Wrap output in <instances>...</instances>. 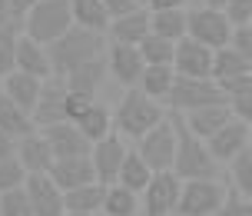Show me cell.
Masks as SVG:
<instances>
[{
    "instance_id": "obj_1",
    "label": "cell",
    "mask_w": 252,
    "mask_h": 216,
    "mask_svg": "<svg viewBox=\"0 0 252 216\" xmlns=\"http://www.w3.org/2000/svg\"><path fill=\"white\" fill-rule=\"evenodd\" d=\"M173 127H176V137H179V150H176V170L183 180H199V177H216V160L213 150H209V143L202 140L196 130L186 123V116H179V110L173 116Z\"/></svg>"
},
{
    "instance_id": "obj_2",
    "label": "cell",
    "mask_w": 252,
    "mask_h": 216,
    "mask_svg": "<svg viewBox=\"0 0 252 216\" xmlns=\"http://www.w3.org/2000/svg\"><path fill=\"white\" fill-rule=\"evenodd\" d=\"M103 50H106L103 34L73 24L60 40H57V43H50L53 76H66L70 70H76L80 64H87V60H93V57H103Z\"/></svg>"
},
{
    "instance_id": "obj_3",
    "label": "cell",
    "mask_w": 252,
    "mask_h": 216,
    "mask_svg": "<svg viewBox=\"0 0 252 216\" xmlns=\"http://www.w3.org/2000/svg\"><path fill=\"white\" fill-rule=\"evenodd\" d=\"M113 120H116V130H120V133L139 140V137H146L156 123H163L166 113H163V103L156 100V97L143 93L139 87H129L123 93L120 107H116Z\"/></svg>"
},
{
    "instance_id": "obj_4",
    "label": "cell",
    "mask_w": 252,
    "mask_h": 216,
    "mask_svg": "<svg viewBox=\"0 0 252 216\" xmlns=\"http://www.w3.org/2000/svg\"><path fill=\"white\" fill-rule=\"evenodd\" d=\"M73 24H76L73 20V0H40L37 7L24 17V34L50 47Z\"/></svg>"
},
{
    "instance_id": "obj_5",
    "label": "cell",
    "mask_w": 252,
    "mask_h": 216,
    "mask_svg": "<svg viewBox=\"0 0 252 216\" xmlns=\"http://www.w3.org/2000/svg\"><path fill=\"white\" fill-rule=\"evenodd\" d=\"M229 190L216 177H199V180H183L179 193V216H213L219 206L226 203Z\"/></svg>"
},
{
    "instance_id": "obj_6",
    "label": "cell",
    "mask_w": 252,
    "mask_h": 216,
    "mask_svg": "<svg viewBox=\"0 0 252 216\" xmlns=\"http://www.w3.org/2000/svg\"><path fill=\"white\" fill-rule=\"evenodd\" d=\"M232 34H236V24L229 20L226 10H219V7H196V10H189V34L186 37L199 40L206 47H213V50H222L232 43Z\"/></svg>"
},
{
    "instance_id": "obj_7",
    "label": "cell",
    "mask_w": 252,
    "mask_h": 216,
    "mask_svg": "<svg viewBox=\"0 0 252 216\" xmlns=\"http://www.w3.org/2000/svg\"><path fill=\"white\" fill-rule=\"evenodd\" d=\"M229 100V93L213 76H176V87L169 93V107L173 110H196V107H209V103Z\"/></svg>"
},
{
    "instance_id": "obj_8",
    "label": "cell",
    "mask_w": 252,
    "mask_h": 216,
    "mask_svg": "<svg viewBox=\"0 0 252 216\" xmlns=\"http://www.w3.org/2000/svg\"><path fill=\"white\" fill-rule=\"evenodd\" d=\"M213 80L226 90L229 100H232V97H239V93L252 90V64L236 50V47H232V43H229V47H222V50H216Z\"/></svg>"
},
{
    "instance_id": "obj_9",
    "label": "cell",
    "mask_w": 252,
    "mask_h": 216,
    "mask_svg": "<svg viewBox=\"0 0 252 216\" xmlns=\"http://www.w3.org/2000/svg\"><path fill=\"white\" fill-rule=\"evenodd\" d=\"M176 150H179V137H176V127H173L169 116H166L163 123H156L146 137H139V156H143L156 173L173 170V163H176Z\"/></svg>"
},
{
    "instance_id": "obj_10",
    "label": "cell",
    "mask_w": 252,
    "mask_h": 216,
    "mask_svg": "<svg viewBox=\"0 0 252 216\" xmlns=\"http://www.w3.org/2000/svg\"><path fill=\"white\" fill-rule=\"evenodd\" d=\"M179 193H183V177H179L176 170L153 173L150 186L143 190V200H146V216H169V213H176Z\"/></svg>"
},
{
    "instance_id": "obj_11",
    "label": "cell",
    "mask_w": 252,
    "mask_h": 216,
    "mask_svg": "<svg viewBox=\"0 0 252 216\" xmlns=\"http://www.w3.org/2000/svg\"><path fill=\"white\" fill-rule=\"evenodd\" d=\"M24 186L37 216H66V193L57 186L50 173H30Z\"/></svg>"
},
{
    "instance_id": "obj_12",
    "label": "cell",
    "mask_w": 252,
    "mask_h": 216,
    "mask_svg": "<svg viewBox=\"0 0 252 216\" xmlns=\"http://www.w3.org/2000/svg\"><path fill=\"white\" fill-rule=\"evenodd\" d=\"M106 64H110V73L116 76V83L123 90L139 87V80L146 73V57H143V50L136 43H113Z\"/></svg>"
},
{
    "instance_id": "obj_13",
    "label": "cell",
    "mask_w": 252,
    "mask_h": 216,
    "mask_svg": "<svg viewBox=\"0 0 252 216\" xmlns=\"http://www.w3.org/2000/svg\"><path fill=\"white\" fill-rule=\"evenodd\" d=\"M206 143H209V150H213V156L219 160V163H232V160L252 143V127L246 123V120H239V116H232L226 127L216 130Z\"/></svg>"
},
{
    "instance_id": "obj_14",
    "label": "cell",
    "mask_w": 252,
    "mask_h": 216,
    "mask_svg": "<svg viewBox=\"0 0 252 216\" xmlns=\"http://www.w3.org/2000/svg\"><path fill=\"white\" fill-rule=\"evenodd\" d=\"M213 64H216V50L213 47H206L199 40L192 37H183L176 43V67L179 76H213Z\"/></svg>"
},
{
    "instance_id": "obj_15",
    "label": "cell",
    "mask_w": 252,
    "mask_h": 216,
    "mask_svg": "<svg viewBox=\"0 0 252 216\" xmlns=\"http://www.w3.org/2000/svg\"><path fill=\"white\" fill-rule=\"evenodd\" d=\"M47 133V140L53 146V156H87L93 150V140H90L83 130L76 127L73 120H63V123H50V127H40Z\"/></svg>"
},
{
    "instance_id": "obj_16",
    "label": "cell",
    "mask_w": 252,
    "mask_h": 216,
    "mask_svg": "<svg viewBox=\"0 0 252 216\" xmlns=\"http://www.w3.org/2000/svg\"><path fill=\"white\" fill-rule=\"evenodd\" d=\"M126 153L129 150L123 146V140H120L116 133H110V137H103V140L93 143L90 160L96 166L100 183H116V180H120V170H123V163H126Z\"/></svg>"
},
{
    "instance_id": "obj_17",
    "label": "cell",
    "mask_w": 252,
    "mask_h": 216,
    "mask_svg": "<svg viewBox=\"0 0 252 216\" xmlns=\"http://www.w3.org/2000/svg\"><path fill=\"white\" fill-rule=\"evenodd\" d=\"M66 97H70V87L63 76H50L43 83V93H40V103L33 110V123L37 127H50V123H63L66 120Z\"/></svg>"
},
{
    "instance_id": "obj_18",
    "label": "cell",
    "mask_w": 252,
    "mask_h": 216,
    "mask_svg": "<svg viewBox=\"0 0 252 216\" xmlns=\"http://www.w3.org/2000/svg\"><path fill=\"white\" fill-rule=\"evenodd\" d=\"M17 160L24 163L27 173H50L53 166V146L47 140V133L43 130H33V133H27L17 140Z\"/></svg>"
},
{
    "instance_id": "obj_19",
    "label": "cell",
    "mask_w": 252,
    "mask_h": 216,
    "mask_svg": "<svg viewBox=\"0 0 252 216\" xmlns=\"http://www.w3.org/2000/svg\"><path fill=\"white\" fill-rule=\"evenodd\" d=\"M50 177L57 180V186H60L63 193L76 190V186H83V183H93L96 177V166H93V160L87 156H60V160H53L50 166Z\"/></svg>"
},
{
    "instance_id": "obj_20",
    "label": "cell",
    "mask_w": 252,
    "mask_h": 216,
    "mask_svg": "<svg viewBox=\"0 0 252 216\" xmlns=\"http://www.w3.org/2000/svg\"><path fill=\"white\" fill-rule=\"evenodd\" d=\"M43 83H47V80H40V76H30V73H24V70H13V73L3 76V93H7L10 103H17L24 113L33 116V110H37V103H40V93H43Z\"/></svg>"
},
{
    "instance_id": "obj_21",
    "label": "cell",
    "mask_w": 252,
    "mask_h": 216,
    "mask_svg": "<svg viewBox=\"0 0 252 216\" xmlns=\"http://www.w3.org/2000/svg\"><path fill=\"white\" fill-rule=\"evenodd\" d=\"M17 70H24L30 76H40V80H50L53 76L50 47L33 40V37H27V34H20V43H17Z\"/></svg>"
},
{
    "instance_id": "obj_22",
    "label": "cell",
    "mask_w": 252,
    "mask_h": 216,
    "mask_svg": "<svg viewBox=\"0 0 252 216\" xmlns=\"http://www.w3.org/2000/svg\"><path fill=\"white\" fill-rule=\"evenodd\" d=\"M232 116H236L232 100H222V103H209V107H196V110H189V113H186V123L199 133L202 140H209L216 130H222Z\"/></svg>"
},
{
    "instance_id": "obj_23",
    "label": "cell",
    "mask_w": 252,
    "mask_h": 216,
    "mask_svg": "<svg viewBox=\"0 0 252 216\" xmlns=\"http://www.w3.org/2000/svg\"><path fill=\"white\" fill-rule=\"evenodd\" d=\"M153 34V13L150 10H133L126 13V17H116L113 24H110V37H113V43H143V40Z\"/></svg>"
},
{
    "instance_id": "obj_24",
    "label": "cell",
    "mask_w": 252,
    "mask_h": 216,
    "mask_svg": "<svg viewBox=\"0 0 252 216\" xmlns=\"http://www.w3.org/2000/svg\"><path fill=\"white\" fill-rule=\"evenodd\" d=\"M106 70H110V64H106L103 57H93V60H87V64H80L76 70H70V73L63 76V80H66V87L76 90V93L96 97V90H100V83H103V76H106Z\"/></svg>"
},
{
    "instance_id": "obj_25",
    "label": "cell",
    "mask_w": 252,
    "mask_h": 216,
    "mask_svg": "<svg viewBox=\"0 0 252 216\" xmlns=\"http://www.w3.org/2000/svg\"><path fill=\"white\" fill-rule=\"evenodd\" d=\"M176 67L173 64H146V73L139 80V90L150 93L156 100H169V93L176 87Z\"/></svg>"
},
{
    "instance_id": "obj_26",
    "label": "cell",
    "mask_w": 252,
    "mask_h": 216,
    "mask_svg": "<svg viewBox=\"0 0 252 216\" xmlns=\"http://www.w3.org/2000/svg\"><path fill=\"white\" fill-rule=\"evenodd\" d=\"M106 186L110 183H100V180H93V183H83V186H76V190L66 193V210H73V213H103V200H106Z\"/></svg>"
},
{
    "instance_id": "obj_27",
    "label": "cell",
    "mask_w": 252,
    "mask_h": 216,
    "mask_svg": "<svg viewBox=\"0 0 252 216\" xmlns=\"http://www.w3.org/2000/svg\"><path fill=\"white\" fill-rule=\"evenodd\" d=\"M73 20L87 30H96V34H106L110 24H113L103 0H73Z\"/></svg>"
},
{
    "instance_id": "obj_28",
    "label": "cell",
    "mask_w": 252,
    "mask_h": 216,
    "mask_svg": "<svg viewBox=\"0 0 252 216\" xmlns=\"http://www.w3.org/2000/svg\"><path fill=\"white\" fill-rule=\"evenodd\" d=\"M153 13V34L169 40H183L189 34V13L183 7H169V10H150Z\"/></svg>"
},
{
    "instance_id": "obj_29",
    "label": "cell",
    "mask_w": 252,
    "mask_h": 216,
    "mask_svg": "<svg viewBox=\"0 0 252 216\" xmlns=\"http://www.w3.org/2000/svg\"><path fill=\"white\" fill-rule=\"evenodd\" d=\"M76 127H80V130L90 137V140L96 143V140H103V137H110V133H113L116 120H113V113H110V110H106V107L96 100V103L87 110V113L76 120Z\"/></svg>"
},
{
    "instance_id": "obj_30",
    "label": "cell",
    "mask_w": 252,
    "mask_h": 216,
    "mask_svg": "<svg viewBox=\"0 0 252 216\" xmlns=\"http://www.w3.org/2000/svg\"><path fill=\"white\" fill-rule=\"evenodd\" d=\"M153 173H156V170H153L136 150V153H126V163H123V170H120V180H116V183H123V186H129V190L143 193L146 186H150Z\"/></svg>"
},
{
    "instance_id": "obj_31",
    "label": "cell",
    "mask_w": 252,
    "mask_h": 216,
    "mask_svg": "<svg viewBox=\"0 0 252 216\" xmlns=\"http://www.w3.org/2000/svg\"><path fill=\"white\" fill-rule=\"evenodd\" d=\"M136 206V190H129L123 183H110L106 186V200H103V213L106 216H133Z\"/></svg>"
},
{
    "instance_id": "obj_32",
    "label": "cell",
    "mask_w": 252,
    "mask_h": 216,
    "mask_svg": "<svg viewBox=\"0 0 252 216\" xmlns=\"http://www.w3.org/2000/svg\"><path fill=\"white\" fill-rule=\"evenodd\" d=\"M229 183L236 186V193L252 200V143L229 163Z\"/></svg>"
},
{
    "instance_id": "obj_33",
    "label": "cell",
    "mask_w": 252,
    "mask_h": 216,
    "mask_svg": "<svg viewBox=\"0 0 252 216\" xmlns=\"http://www.w3.org/2000/svg\"><path fill=\"white\" fill-rule=\"evenodd\" d=\"M176 43L179 40L150 34V37L139 43V50H143V57H146V64H173V60H176Z\"/></svg>"
},
{
    "instance_id": "obj_34",
    "label": "cell",
    "mask_w": 252,
    "mask_h": 216,
    "mask_svg": "<svg viewBox=\"0 0 252 216\" xmlns=\"http://www.w3.org/2000/svg\"><path fill=\"white\" fill-rule=\"evenodd\" d=\"M17 43H20V27H0V80L17 70Z\"/></svg>"
},
{
    "instance_id": "obj_35",
    "label": "cell",
    "mask_w": 252,
    "mask_h": 216,
    "mask_svg": "<svg viewBox=\"0 0 252 216\" xmlns=\"http://www.w3.org/2000/svg\"><path fill=\"white\" fill-rule=\"evenodd\" d=\"M0 216H37L30 196H27V186H17V190L0 193Z\"/></svg>"
},
{
    "instance_id": "obj_36",
    "label": "cell",
    "mask_w": 252,
    "mask_h": 216,
    "mask_svg": "<svg viewBox=\"0 0 252 216\" xmlns=\"http://www.w3.org/2000/svg\"><path fill=\"white\" fill-rule=\"evenodd\" d=\"M27 173L24 163L17 160V156H10V160H3L0 163V193H7V190H17V186H24L27 183Z\"/></svg>"
},
{
    "instance_id": "obj_37",
    "label": "cell",
    "mask_w": 252,
    "mask_h": 216,
    "mask_svg": "<svg viewBox=\"0 0 252 216\" xmlns=\"http://www.w3.org/2000/svg\"><path fill=\"white\" fill-rule=\"evenodd\" d=\"M213 216H252V200L242 196V193H229L226 203L219 206Z\"/></svg>"
},
{
    "instance_id": "obj_38",
    "label": "cell",
    "mask_w": 252,
    "mask_h": 216,
    "mask_svg": "<svg viewBox=\"0 0 252 216\" xmlns=\"http://www.w3.org/2000/svg\"><path fill=\"white\" fill-rule=\"evenodd\" d=\"M232 47H236V50L252 64V24L236 27V34H232Z\"/></svg>"
},
{
    "instance_id": "obj_39",
    "label": "cell",
    "mask_w": 252,
    "mask_h": 216,
    "mask_svg": "<svg viewBox=\"0 0 252 216\" xmlns=\"http://www.w3.org/2000/svg\"><path fill=\"white\" fill-rule=\"evenodd\" d=\"M226 13H229V20H232L236 27L249 24V20H252V0H229Z\"/></svg>"
},
{
    "instance_id": "obj_40",
    "label": "cell",
    "mask_w": 252,
    "mask_h": 216,
    "mask_svg": "<svg viewBox=\"0 0 252 216\" xmlns=\"http://www.w3.org/2000/svg\"><path fill=\"white\" fill-rule=\"evenodd\" d=\"M232 110H236L239 120H246V123L252 127V90H246V93H239V97H232Z\"/></svg>"
},
{
    "instance_id": "obj_41",
    "label": "cell",
    "mask_w": 252,
    "mask_h": 216,
    "mask_svg": "<svg viewBox=\"0 0 252 216\" xmlns=\"http://www.w3.org/2000/svg\"><path fill=\"white\" fill-rule=\"evenodd\" d=\"M103 3H106V10H110V17H126V13H133V10H139V7H143V3H139V0H103Z\"/></svg>"
},
{
    "instance_id": "obj_42",
    "label": "cell",
    "mask_w": 252,
    "mask_h": 216,
    "mask_svg": "<svg viewBox=\"0 0 252 216\" xmlns=\"http://www.w3.org/2000/svg\"><path fill=\"white\" fill-rule=\"evenodd\" d=\"M40 0H10V10H13V24L17 27H24V17L30 10H33V7H37Z\"/></svg>"
},
{
    "instance_id": "obj_43",
    "label": "cell",
    "mask_w": 252,
    "mask_h": 216,
    "mask_svg": "<svg viewBox=\"0 0 252 216\" xmlns=\"http://www.w3.org/2000/svg\"><path fill=\"white\" fill-rule=\"evenodd\" d=\"M10 156H17V137L7 133V130H0V163L10 160Z\"/></svg>"
},
{
    "instance_id": "obj_44",
    "label": "cell",
    "mask_w": 252,
    "mask_h": 216,
    "mask_svg": "<svg viewBox=\"0 0 252 216\" xmlns=\"http://www.w3.org/2000/svg\"><path fill=\"white\" fill-rule=\"evenodd\" d=\"M186 0H146L150 10H169V7H183Z\"/></svg>"
},
{
    "instance_id": "obj_45",
    "label": "cell",
    "mask_w": 252,
    "mask_h": 216,
    "mask_svg": "<svg viewBox=\"0 0 252 216\" xmlns=\"http://www.w3.org/2000/svg\"><path fill=\"white\" fill-rule=\"evenodd\" d=\"M13 24V10H10V0H0V27Z\"/></svg>"
},
{
    "instance_id": "obj_46",
    "label": "cell",
    "mask_w": 252,
    "mask_h": 216,
    "mask_svg": "<svg viewBox=\"0 0 252 216\" xmlns=\"http://www.w3.org/2000/svg\"><path fill=\"white\" fill-rule=\"evenodd\" d=\"M206 3H209V7H219V10H226V7H229V0H206Z\"/></svg>"
},
{
    "instance_id": "obj_47",
    "label": "cell",
    "mask_w": 252,
    "mask_h": 216,
    "mask_svg": "<svg viewBox=\"0 0 252 216\" xmlns=\"http://www.w3.org/2000/svg\"><path fill=\"white\" fill-rule=\"evenodd\" d=\"M66 216H96V213H73V210H66Z\"/></svg>"
},
{
    "instance_id": "obj_48",
    "label": "cell",
    "mask_w": 252,
    "mask_h": 216,
    "mask_svg": "<svg viewBox=\"0 0 252 216\" xmlns=\"http://www.w3.org/2000/svg\"><path fill=\"white\" fill-rule=\"evenodd\" d=\"M139 3H146V0H139Z\"/></svg>"
},
{
    "instance_id": "obj_49",
    "label": "cell",
    "mask_w": 252,
    "mask_h": 216,
    "mask_svg": "<svg viewBox=\"0 0 252 216\" xmlns=\"http://www.w3.org/2000/svg\"><path fill=\"white\" fill-rule=\"evenodd\" d=\"M100 216H106V213H100Z\"/></svg>"
},
{
    "instance_id": "obj_50",
    "label": "cell",
    "mask_w": 252,
    "mask_h": 216,
    "mask_svg": "<svg viewBox=\"0 0 252 216\" xmlns=\"http://www.w3.org/2000/svg\"><path fill=\"white\" fill-rule=\"evenodd\" d=\"M249 24H252V20H249Z\"/></svg>"
}]
</instances>
